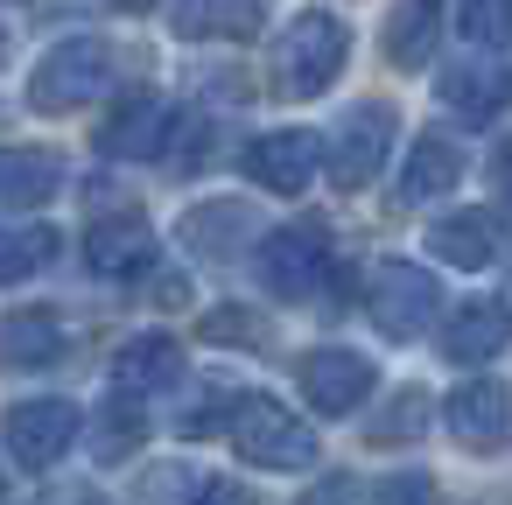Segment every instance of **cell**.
I'll return each instance as SVG.
<instances>
[{"label":"cell","mask_w":512,"mask_h":505,"mask_svg":"<svg viewBox=\"0 0 512 505\" xmlns=\"http://www.w3.org/2000/svg\"><path fill=\"white\" fill-rule=\"evenodd\" d=\"M344 57H351V29L323 8H302L288 22V36L274 43V92L281 99H316V92H330Z\"/></svg>","instance_id":"6da1fadb"},{"label":"cell","mask_w":512,"mask_h":505,"mask_svg":"<svg viewBox=\"0 0 512 505\" xmlns=\"http://www.w3.org/2000/svg\"><path fill=\"white\" fill-rule=\"evenodd\" d=\"M225 435H232V449H239L246 463H267V470H309V463H316L309 421H295V414H288L281 400H267V393H239Z\"/></svg>","instance_id":"7a4b0ae2"},{"label":"cell","mask_w":512,"mask_h":505,"mask_svg":"<svg viewBox=\"0 0 512 505\" xmlns=\"http://www.w3.org/2000/svg\"><path fill=\"white\" fill-rule=\"evenodd\" d=\"M106 92H113V50H106L99 36L57 43V50L36 64V78H29V106H36V113H78V106H92V99H106Z\"/></svg>","instance_id":"3957f363"},{"label":"cell","mask_w":512,"mask_h":505,"mask_svg":"<svg viewBox=\"0 0 512 505\" xmlns=\"http://www.w3.org/2000/svg\"><path fill=\"white\" fill-rule=\"evenodd\" d=\"M386 148H393V106H386V99H358V106L337 120V141H330V176H337V190H365V183L379 176Z\"/></svg>","instance_id":"277c9868"},{"label":"cell","mask_w":512,"mask_h":505,"mask_svg":"<svg viewBox=\"0 0 512 505\" xmlns=\"http://www.w3.org/2000/svg\"><path fill=\"white\" fill-rule=\"evenodd\" d=\"M78 435V407L71 400H15L8 414H0V442H8V456L22 470H50Z\"/></svg>","instance_id":"5b68a950"},{"label":"cell","mask_w":512,"mask_h":505,"mask_svg":"<svg viewBox=\"0 0 512 505\" xmlns=\"http://www.w3.org/2000/svg\"><path fill=\"white\" fill-rule=\"evenodd\" d=\"M372 323L386 337H421L435 323V274L428 267H407V260H386L372 274V295H365Z\"/></svg>","instance_id":"8992f818"},{"label":"cell","mask_w":512,"mask_h":505,"mask_svg":"<svg viewBox=\"0 0 512 505\" xmlns=\"http://www.w3.org/2000/svg\"><path fill=\"white\" fill-rule=\"evenodd\" d=\"M260 274H267V288L288 295V302L316 295L323 274H330V232H323V225H288V232H274L267 253H260Z\"/></svg>","instance_id":"52a82bcc"},{"label":"cell","mask_w":512,"mask_h":505,"mask_svg":"<svg viewBox=\"0 0 512 505\" xmlns=\"http://www.w3.org/2000/svg\"><path fill=\"white\" fill-rule=\"evenodd\" d=\"M169 134H176V106L162 92H134L106 127H99V148L120 155V162H155L169 155Z\"/></svg>","instance_id":"ba28073f"},{"label":"cell","mask_w":512,"mask_h":505,"mask_svg":"<svg viewBox=\"0 0 512 505\" xmlns=\"http://www.w3.org/2000/svg\"><path fill=\"white\" fill-rule=\"evenodd\" d=\"M316 162H323V141L309 127H288V134H260L246 148V176L260 190H281V197H302L316 183Z\"/></svg>","instance_id":"9c48e42d"},{"label":"cell","mask_w":512,"mask_h":505,"mask_svg":"<svg viewBox=\"0 0 512 505\" xmlns=\"http://www.w3.org/2000/svg\"><path fill=\"white\" fill-rule=\"evenodd\" d=\"M365 393H372V358H365V351L323 344V351L302 358V400H309L316 414H351Z\"/></svg>","instance_id":"30bf717a"},{"label":"cell","mask_w":512,"mask_h":505,"mask_svg":"<svg viewBox=\"0 0 512 505\" xmlns=\"http://www.w3.org/2000/svg\"><path fill=\"white\" fill-rule=\"evenodd\" d=\"M442 421H449V435H456L463 449H505V442H512V386L470 379V386L449 393Z\"/></svg>","instance_id":"8fae6325"},{"label":"cell","mask_w":512,"mask_h":505,"mask_svg":"<svg viewBox=\"0 0 512 505\" xmlns=\"http://www.w3.org/2000/svg\"><path fill=\"white\" fill-rule=\"evenodd\" d=\"M85 260L106 274V281H127L155 260V225L141 211H106L92 232H85Z\"/></svg>","instance_id":"7c38bea8"},{"label":"cell","mask_w":512,"mask_h":505,"mask_svg":"<svg viewBox=\"0 0 512 505\" xmlns=\"http://www.w3.org/2000/svg\"><path fill=\"white\" fill-rule=\"evenodd\" d=\"M505 344H512V309L491 302V295L463 302V309L449 316V330H442V358H449V365H484V358H498Z\"/></svg>","instance_id":"4fadbf2b"},{"label":"cell","mask_w":512,"mask_h":505,"mask_svg":"<svg viewBox=\"0 0 512 505\" xmlns=\"http://www.w3.org/2000/svg\"><path fill=\"white\" fill-rule=\"evenodd\" d=\"M64 190V155L50 148H8L0 155V211H36Z\"/></svg>","instance_id":"5bb4252c"},{"label":"cell","mask_w":512,"mask_h":505,"mask_svg":"<svg viewBox=\"0 0 512 505\" xmlns=\"http://www.w3.org/2000/svg\"><path fill=\"white\" fill-rule=\"evenodd\" d=\"M498 232H505V218H498L491 204H477V211L442 218V225L428 232V246H435L449 267H491V260H498Z\"/></svg>","instance_id":"9a60e30c"},{"label":"cell","mask_w":512,"mask_h":505,"mask_svg":"<svg viewBox=\"0 0 512 505\" xmlns=\"http://www.w3.org/2000/svg\"><path fill=\"white\" fill-rule=\"evenodd\" d=\"M456 176H463V148L442 141V134H421L414 155H407V169H400V183H393V197H400V204H428V197H442Z\"/></svg>","instance_id":"2e32d148"},{"label":"cell","mask_w":512,"mask_h":505,"mask_svg":"<svg viewBox=\"0 0 512 505\" xmlns=\"http://www.w3.org/2000/svg\"><path fill=\"white\" fill-rule=\"evenodd\" d=\"M176 372H183V358H176V344H169L162 330H141V337H127V344H120V358H113V386H120V393L169 386Z\"/></svg>","instance_id":"e0dca14e"},{"label":"cell","mask_w":512,"mask_h":505,"mask_svg":"<svg viewBox=\"0 0 512 505\" xmlns=\"http://www.w3.org/2000/svg\"><path fill=\"white\" fill-rule=\"evenodd\" d=\"M57 351H64V323H57L50 309H22V316L0 323V365L36 372V365H50Z\"/></svg>","instance_id":"ac0fdd59"},{"label":"cell","mask_w":512,"mask_h":505,"mask_svg":"<svg viewBox=\"0 0 512 505\" xmlns=\"http://www.w3.org/2000/svg\"><path fill=\"white\" fill-rule=\"evenodd\" d=\"M169 29L190 43H211V36H253L260 22L246 0H169Z\"/></svg>","instance_id":"d6986e66"},{"label":"cell","mask_w":512,"mask_h":505,"mask_svg":"<svg viewBox=\"0 0 512 505\" xmlns=\"http://www.w3.org/2000/svg\"><path fill=\"white\" fill-rule=\"evenodd\" d=\"M435 36H442V0H400V15L386 22V57L414 71L435 57Z\"/></svg>","instance_id":"ffe728a7"},{"label":"cell","mask_w":512,"mask_h":505,"mask_svg":"<svg viewBox=\"0 0 512 505\" xmlns=\"http://www.w3.org/2000/svg\"><path fill=\"white\" fill-rule=\"evenodd\" d=\"M246 232H253V211L246 204H204V211L183 218V239L197 253H211V260H225L232 246H246Z\"/></svg>","instance_id":"44dd1931"},{"label":"cell","mask_w":512,"mask_h":505,"mask_svg":"<svg viewBox=\"0 0 512 505\" xmlns=\"http://www.w3.org/2000/svg\"><path fill=\"white\" fill-rule=\"evenodd\" d=\"M435 99H442L456 120H491V106L505 99V78H498V71H449V78L435 85Z\"/></svg>","instance_id":"7402d4cb"},{"label":"cell","mask_w":512,"mask_h":505,"mask_svg":"<svg viewBox=\"0 0 512 505\" xmlns=\"http://www.w3.org/2000/svg\"><path fill=\"white\" fill-rule=\"evenodd\" d=\"M50 253H57L50 225H8L0 232V281H29L36 267H50Z\"/></svg>","instance_id":"603a6c76"},{"label":"cell","mask_w":512,"mask_h":505,"mask_svg":"<svg viewBox=\"0 0 512 505\" xmlns=\"http://www.w3.org/2000/svg\"><path fill=\"white\" fill-rule=\"evenodd\" d=\"M463 36L484 50H512V0H463Z\"/></svg>","instance_id":"cb8c5ba5"},{"label":"cell","mask_w":512,"mask_h":505,"mask_svg":"<svg viewBox=\"0 0 512 505\" xmlns=\"http://www.w3.org/2000/svg\"><path fill=\"white\" fill-rule=\"evenodd\" d=\"M134 442H141V407H134V400H113L106 421H99V435H92V449H99V456H127Z\"/></svg>","instance_id":"d4e9b609"},{"label":"cell","mask_w":512,"mask_h":505,"mask_svg":"<svg viewBox=\"0 0 512 505\" xmlns=\"http://www.w3.org/2000/svg\"><path fill=\"white\" fill-rule=\"evenodd\" d=\"M372 505H442V491H435L428 470H393V477L372 484Z\"/></svg>","instance_id":"484cf974"},{"label":"cell","mask_w":512,"mask_h":505,"mask_svg":"<svg viewBox=\"0 0 512 505\" xmlns=\"http://www.w3.org/2000/svg\"><path fill=\"white\" fill-rule=\"evenodd\" d=\"M232 393L225 386H197V407L183 414V435H211V428H225L232 421V407H225Z\"/></svg>","instance_id":"4316f807"},{"label":"cell","mask_w":512,"mask_h":505,"mask_svg":"<svg viewBox=\"0 0 512 505\" xmlns=\"http://www.w3.org/2000/svg\"><path fill=\"white\" fill-rule=\"evenodd\" d=\"M393 407H400V414L372 421V435H379V442H393V435H414V428H421V393H400Z\"/></svg>","instance_id":"83f0119b"},{"label":"cell","mask_w":512,"mask_h":505,"mask_svg":"<svg viewBox=\"0 0 512 505\" xmlns=\"http://www.w3.org/2000/svg\"><path fill=\"white\" fill-rule=\"evenodd\" d=\"M190 505H253V491H246V484H232V477H211Z\"/></svg>","instance_id":"f1b7e54d"},{"label":"cell","mask_w":512,"mask_h":505,"mask_svg":"<svg viewBox=\"0 0 512 505\" xmlns=\"http://www.w3.org/2000/svg\"><path fill=\"white\" fill-rule=\"evenodd\" d=\"M204 337H253V316L246 309H218V316H204Z\"/></svg>","instance_id":"f546056e"},{"label":"cell","mask_w":512,"mask_h":505,"mask_svg":"<svg viewBox=\"0 0 512 505\" xmlns=\"http://www.w3.org/2000/svg\"><path fill=\"white\" fill-rule=\"evenodd\" d=\"M302 505H351V484H344V477H323V484H316Z\"/></svg>","instance_id":"4dcf8cb0"},{"label":"cell","mask_w":512,"mask_h":505,"mask_svg":"<svg viewBox=\"0 0 512 505\" xmlns=\"http://www.w3.org/2000/svg\"><path fill=\"white\" fill-rule=\"evenodd\" d=\"M498 176H505V190H512V148H498Z\"/></svg>","instance_id":"1f68e13d"},{"label":"cell","mask_w":512,"mask_h":505,"mask_svg":"<svg viewBox=\"0 0 512 505\" xmlns=\"http://www.w3.org/2000/svg\"><path fill=\"white\" fill-rule=\"evenodd\" d=\"M127 8H148V0H127Z\"/></svg>","instance_id":"d6a6232c"}]
</instances>
